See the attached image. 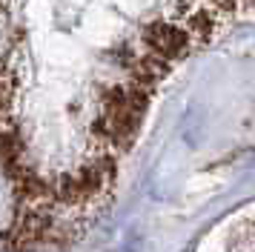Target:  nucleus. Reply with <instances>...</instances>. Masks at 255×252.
<instances>
[{
    "label": "nucleus",
    "mask_w": 255,
    "mask_h": 252,
    "mask_svg": "<svg viewBox=\"0 0 255 252\" xmlns=\"http://www.w3.org/2000/svg\"><path fill=\"white\" fill-rule=\"evenodd\" d=\"M255 29V0H0L6 252L69 247L109 204L161 89Z\"/></svg>",
    "instance_id": "nucleus-1"
},
{
    "label": "nucleus",
    "mask_w": 255,
    "mask_h": 252,
    "mask_svg": "<svg viewBox=\"0 0 255 252\" xmlns=\"http://www.w3.org/2000/svg\"><path fill=\"white\" fill-rule=\"evenodd\" d=\"M232 252H255V221H247L235 229Z\"/></svg>",
    "instance_id": "nucleus-2"
}]
</instances>
